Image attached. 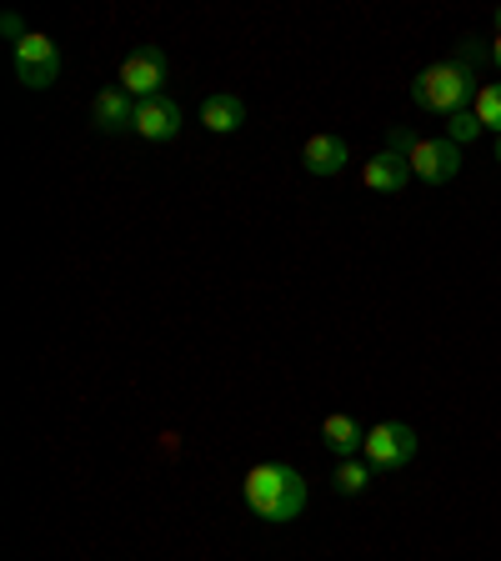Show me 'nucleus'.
<instances>
[{
	"mask_svg": "<svg viewBox=\"0 0 501 561\" xmlns=\"http://www.w3.org/2000/svg\"><path fill=\"white\" fill-rule=\"evenodd\" d=\"M471 91H481L477 76H471L467 66H456V60H436V66H426L417 81H411V101H417L421 111H432V116L467 111Z\"/></svg>",
	"mask_w": 501,
	"mask_h": 561,
	"instance_id": "nucleus-2",
	"label": "nucleus"
},
{
	"mask_svg": "<svg viewBox=\"0 0 501 561\" xmlns=\"http://www.w3.org/2000/svg\"><path fill=\"white\" fill-rule=\"evenodd\" d=\"M321 442H327L331 451L341 456V461H351V456H362L366 432H362V421H351L346 411H337V416L321 421Z\"/></svg>",
	"mask_w": 501,
	"mask_h": 561,
	"instance_id": "nucleus-12",
	"label": "nucleus"
},
{
	"mask_svg": "<svg viewBox=\"0 0 501 561\" xmlns=\"http://www.w3.org/2000/svg\"><path fill=\"white\" fill-rule=\"evenodd\" d=\"M166 70H171V60H166L161 46H136L126 60H121L116 85L121 91H130L136 101H156L161 85H166Z\"/></svg>",
	"mask_w": 501,
	"mask_h": 561,
	"instance_id": "nucleus-3",
	"label": "nucleus"
},
{
	"mask_svg": "<svg viewBox=\"0 0 501 561\" xmlns=\"http://www.w3.org/2000/svg\"><path fill=\"white\" fill-rule=\"evenodd\" d=\"M497 35H501V11H497Z\"/></svg>",
	"mask_w": 501,
	"mask_h": 561,
	"instance_id": "nucleus-21",
	"label": "nucleus"
},
{
	"mask_svg": "<svg viewBox=\"0 0 501 561\" xmlns=\"http://www.w3.org/2000/svg\"><path fill=\"white\" fill-rule=\"evenodd\" d=\"M411 161V175L426 181V186H446L456 171H462V151H456L452 140H417V151L407 156Z\"/></svg>",
	"mask_w": 501,
	"mask_h": 561,
	"instance_id": "nucleus-6",
	"label": "nucleus"
},
{
	"mask_svg": "<svg viewBox=\"0 0 501 561\" xmlns=\"http://www.w3.org/2000/svg\"><path fill=\"white\" fill-rule=\"evenodd\" d=\"M417 130H407V126H391V146H386V151H391V156H411V151H417Z\"/></svg>",
	"mask_w": 501,
	"mask_h": 561,
	"instance_id": "nucleus-17",
	"label": "nucleus"
},
{
	"mask_svg": "<svg viewBox=\"0 0 501 561\" xmlns=\"http://www.w3.org/2000/svg\"><path fill=\"white\" fill-rule=\"evenodd\" d=\"M362 181H366V191L397 196V191L411 181V161H407V156H391V151H376L372 161L362 165Z\"/></svg>",
	"mask_w": 501,
	"mask_h": 561,
	"instance_id": "nucleus-9",
	"label": "nucleus"
},
{
	"mask_svg": "<svg viewBox=\"0 0 501 561\" xmlns=\"http://www.w3.org/2000/svg\"><path fill=\"white\" fill-rule=\"evenodd\" d=\"M372 461H356V456H351V461H341L337 467V491L341 496H362L366 486H372Z\"/></svg>",
	"mask_w": 501,
	"mask_h": 561,
	"instance_id": "nucleus-13",
	"label": "nucleus"
},
{
	"mask_svg": "<svg viewBox=\"0 0 501 561\" xmlns=\"http://www.w3.org/2000/svg\"><path fill=\"white\" fill-rule=\"evenodd\" d=\"M481 60H491V46H481V41H462V50H456V66L477 70Z\"/></svg>",
	"mask_w": 501,
	"mask_h": 561,
	"instance_id": "nucleus-16",
	"label": "nucleus"
},
{
	"mask_svg": "<svg viewBox=\"0 0 501 561\" xmlns=\"http://www.w3.org/2000/svg\"><path fill=\"white\" fill-rule=\"evenodd\" d=\"M181 126H186V111L175 101H166V95L136 105V136L140 140H171V136H181Z\"/></svg>",
	"mask_w": 501,
	"mask_h": 561,
	"instance_id": "nucleus-8",
	"label": "nucleus"
},
{
	"mask_svg": "<svg viewBox=\"0 0 501 561\" xmlns=\"http://www.w3.org/2000/svg\"><path fill=\"white\" fill-rule=\"evenodd\" d=\"M481 136V121H477V111H456V116H446V140L452 146H462V140H477Z\"/></svg>",
	"mask_w": 501,
	"mask_h": 561,
	"instance_id": "nucleus-15",
	"label": "nucleus"
},
{
	"mask_svg": "<svg viewBox=\"0 0 501 561\" xmlns=\"http://www.w3.org/2000/svg\"><path fill=\"white\" fill-rule=\"evenodd\" d=\"M477 121H481V130H497L501 136V81H487L477 91Z\"/></svg>",
	"mask_w": 501,
	"mask_h": 561,
	"instance_id": "nucleus-14",
	"label": "nucleus"
},
{
	"mask_svg": "<svg viewBox=\"0 0 501 561\" xmlns=\"http://www.w3.org/2000/svg\"><path fill=\"white\" fill-rule=\"evenodd\" d=\"M362 456L372 461L376 471H401L411 456H417V432H411L407 421H382V426L366 432Z\"/></svg>",
	"mask_w": 501,
	"mask_h": 561,
	"instance_id": "nucleus-4",
	"label": "nucleus"
},
{
	"mask_svg": "<svg viewBox=\"0 0 501 561\" xmlns=\"http://www.w3.org/2000/svg\"><path fill=\"white\" fill-rule=\"evenodd\" d=\"M136 95L121 91V85H105L101 95H95L91 105V121L95 130H105V136H121V130H136Z\"/></svg>",
	"mask_w": 501,
	"mask_h": 561,
	"instance_id": "nucleus-7",
	"label": "nucleus"
},
{
	"mask_svg": "<svg viewBox=\"0 0 501 561\" xmlns=\"http://www.w3.org/2000/svg\"><path fill=\"white\" fill-rule=\"evenodd\" d=\"M196 121L206 130H216V136H231V130L246 126V101H241V95H231V91H216V95H206V101H201V116Z\"/></svg>",
	"mask_w": 501,
	"mask_h": 561,
	"instance_id": "nucleus-10",
	"label": "nucleus"
},
{
	"mask_svg": "<svg viewBox=\"0 0 501 561\" xmlns=\"http://www.w3.org/2000/svg\"><path fill=\"white\" fill-rule=\"evenodd\" d=\"M497 165H501V136H497Z\"/></svg>",
	"mask_w": 501,
	"mask_h": 561,
	"instance_id": "nucleus-20",
	"label": "nucleus"
},
{
	"mask_svg": "<svg viewBox=\"0 0 501 561\" xmlns=\"http://www.w3.org/2000/svg\"><path fill=\"white\" fill-rule=\"evenodd\" d=\"M15 76H21V85H31V91H50V85L60 81V50L50 35H25L21 46H15Z\"/></svg>",
	"mask_w": 501,
	"mask_h": 561,
	"instance_id": "nucleus-5",
	"label": "nucleus"
},
{
	"mask_svg": "<svg viewBox=\"0 0 501 561\" xmlns=\"http://www.w3.org/2000/svg\"><path fill=\"white\" fill-rule=\"evenodd\" d=\"M301 161H306L311 175H337V171H346L351 151H346V140L341 136H311L301 146Z\"/></svg>",
	"mask_w": 501,
	"mask_h": 561,
	"instance_id": "nucleus-11",
	"label": "nucleus"
},
{
	"mask_svg": "<svg viewBox=\"0 0 501 561\" xmlns=\"http://www.w3.org/2000/svg\"><path fill=\"white\" fill-rule=\"evenodd\" d=\"M306 477L296 467H281V461H261V467L246 471V502L261 522H296L306 512Z\"/></svg>",
	"mask_w": 501,
	"mask_h": 561,
	"instance_id": "nucleus-1",
	"label": "nucleus"
},
{
	"mask_svg": "<svg viewBox=\"0 0 501 561\" xmlns=\"http://www.w3.org/2000/svg\"><path fill=\"white\" fill-rule=\"evenodd\" d=\"M491 66L501 70V35H497V41H491Z\"/></svg>",
	"mask_w": 501,
	"mask_h": 561,
	"instance_id": "nucleus-19",
	"label": "nucleus"
},
{
	"mask_svg": "<svg viewBox=\"0 0 501 561\" xmlns=\"http://www.w3.org/2000/svg\"><path fill=\"white\" fill-rule=\"evenodd\" d=\"M0 31H5V35H11V41H15V46H21V41H25V35H31V31H25V25H21V15H5V21H0Z\"/></svg>",
	"mask_w": 501,
	"mask_h": 561,
	"instance_id": "nucleus-18",
	"label": "nucleus"
}]
</instances>
